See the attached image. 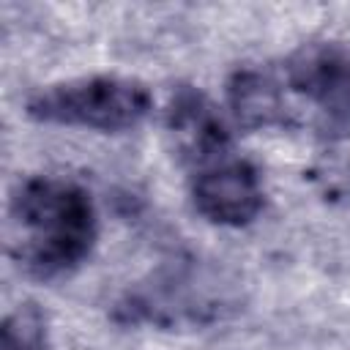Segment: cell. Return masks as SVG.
I'll use <instances>...</instances> for the list:
<instances>
[{
  "mask_svg": "<svg viewBox=\"0 0 350 350\" xmlns=\"http://www.w3.org/2000/svg\"><path fill=\"white\" fill-rule=\"evenodd\" d=\"M96 241L90 194L63 178L36 175L16 186L8 205V249L22 271L52 279L77 268Z\"/></svg>",
  "mask_w": 350,
  "mask_h": 350,
  "instance_id": "1",
  "label": "cell"
},
{
  "mask_svg": "<svg viewBox=\"0 0 350 350\" xmlns=\"http://www.w3.org/2000/svg\"><path fill=\"white\" fill-rule=\"evenodd\" d=\"M279 126H306L323 139L350 137V46L304 44L271 66Z\"/></svg>",
  "mask_w": 350,
  "mask_h": 350,
  "instance_id": "2",
  "label": "cell"
},
{
  "mask_svg": "<svg viewBox=\"0 0 350 350\" xmlns=\"http://www.w3.org/2000/svg\"><path fill=\"white\" fill-rule=\"evenodd\" d=\"M153 98L150 90L126 77H82L49 85L25 104L27 115L41 123L79 126L93 131H126L145 120Z\"/></svg>",
  "mask_w": 350,
  "mask_h": 350,
  "instance_id": "3",
  "label": "cell"
},
{
  "mask_svg": "<svg viewBox=\"0 0 350 350\" xmlns=\"http://www.w3.org/2000/svg\"><path fill=\"white\" fill-rule=\"evenodd\" d=\"M191 200L197 213L208 221L241 227L262 211V183L246 159L224 153L197 167L191 178Z\"/></svg>",
  "mask_w": 350,
  "mask_h": 350,
  "instance_id": "4",
  "label": "cell"
},
{
  "mask_svg": "<svg viewBox=\"0 0 350 350\" xmlns=\"http://www.w3.org/2000/svg\"><path fill=\"white\" fill-rule=\"evenodd\" d=\"M0 350H49L46 320L33 304H22L3 320Z\"/></svg>",
  "mask_w": 350,
  "mask_h": 350,
  "instance_id": "5",
  "label": "cell"
}]
</instances>
